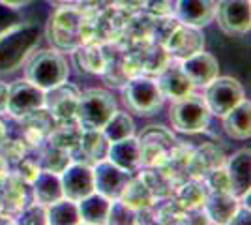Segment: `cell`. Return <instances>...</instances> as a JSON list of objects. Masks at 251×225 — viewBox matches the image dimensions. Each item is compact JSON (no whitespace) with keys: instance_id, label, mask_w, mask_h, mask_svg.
Here are the masks:
<instances>
[{"instance_id":"c3c4849f","label":"cell","mask_w":251,"mask_h":225,"mask_svg":"<svg viewBox=\"0 0 251 225\" xmlns=\"http://www.w3.org/2000/svg\"><path fill=\"white\" fill-rule=\"evenodd\" d=\"M8 173H10V165H8V161L2 158V154H0V180H2Z\"/></svg>"},{"instance_id":"8d00e7d4","label":"cell","mask_w":251,"mask_h":225,"mask_svg":"<svg viewBox=\"0 0 251 225\" xmlns=\"http://www.w3.org/2000/svg\"><path fill=\"white\" fill-rule=\"evenodd\" d=\"M157 212V224L165 225H180L188 224V210L178 203L175 197H169V201L163 206H159Z\"/></svg>"},{"instance_id":"bcb514c9","label":"cell","mask_w":251,"mask_h":225,"mask_svg":"<svg viewBox=\"0 0 251 225\" xmlns=\"http://www.w3.org/2000/svg\"><path fill=\"white\" fill-rule=\"evenodd\" d=\"M6 105H8V85L0 83V115L6 113Z\"/></svg>"},{"instance_id":"484cf974","label":"cell","mask_w":251,"mask_h":225,"mask_svg":"<svg viewBox=\"0 0 251 225\" xmlns=\"http://www.w3.org/2000/svg\"><path fill=\"white\" fill-rule=\"evenodd\" d=\"M109 145H111V143L107 141V137L103 135V131H101V129H83V135H81L79 147H77L75 152H79V154L83 156L84 163L94 165L96 161L107 158Z\"/></svg>"},{"instance_id":"d6a6232c","label":"cell","mask_w":251,"mask_h":225,"mask_svg":"<svg viewBox=\"0 0 251 225\" xmlns=\"http://www.w3.org/2000/svg\"><path fill=\"white\" fill-rule=\"evenodd\" d=\"M141 180L147 184L148 190L156 199H169L175 195L176 186L169 178V175L161 167H143V171L139 173Z\"/></svg>"},{"instance_id":"4dcf8cb0","label":"cell","mask_w":251,"mask_h":225,"mask_svg":"<svg viewBox=\"0 0 251 225\" xmlns=\"http://www.w3.org/2000/svg\"><path fill=\"white\" fill-rule=\"evenodd\" d=\"M152 23H154V17L145 13L143 10L139 11H131L126 19L124 30H122V36L127 43H139V42H147L150 40V32H152Z\"/></svg>"},{"instance_id":"816d5d0a","label":"cell","mask_w":251,"mask_h":225,"mask_svg":"<svg viewBox=\"0 0 251 225\" xmlns=\"http://www.w3.org/2000/svg\"><path fill=\"white\" fill-rule=\"evenodd\" d=\"M0 212H2V210H0Z\"/></svg>"},{"instance_id":"f907efd6","label":"cell","mask_w":251,"mask_h":225,"mask_svg":"<svg viewBox=\"0 0 251 225\" xmlns=\"http://www.w3.org/2000/svg\"><path fill=\"white\" fill-rule=\"evenodd\" d=\"M52 2H56V4H62V6H66V4H75L77 0H52Z\"/></svg>"},{"instance_id":"83f0119b","label":"cell","mask_w":251,"mask_h":225,"mask_svg":"<svg viewBox=\"0 0 251 225\" xmlns=\"http://www.w3.org/2000/svg\"><path fill=\"white\" fill-rule=\"evenodd\" d=\"M32 195L34 201L42 204H51L64 197L62 184H60V175H54L51 171L42 169L36 180L32 182Z\"/></svg>"},{"instance_id":"b9f144b4","label":"cell","mask_w":251,"mask_h":225,"mask_svg":"<svg viewBox=\"0 0 251 225\" xmlns=\"http://www.w3.org/2000/svg\"><path fill=\"white\" fill-rule=\"evenodd\" d=\"M202 180H204L210 193H232L230 192V180L225 165L214 169V171H210Z\"/></svg>"},{"instance_id":"5b68a950","label":"cell","mask_w":251,"mask_h":225,"mask_svg":"<svg viewBox=\"0 0 251 225\" xmlns=\"http://www.w3.org/2000/svg\"><path fill=\"white\" fill-rule=\"evenodd\" d=\"M116 101L103 88H88L81 92L75 120L83 129H101L115 115Z\"/></svg>"},{"instance_id":"7bdbcfd3","label":"cell","mask_w":251,"mask_h":225,"mask_svg":"<svg viewBox=\"0 0 251 225\" xmlns=\"http://www.w3.org/2000/svg\"><path fill=\"white\" fill-rule=\"evenodd\" d=\"M135 210L124 204L120 199H113L109 206V216H107V224H133Z\"/></svg>"},{"instance_id":"cb8c5ba5","label":"cell","mask_w":251,"mask_h":225,"mask_svg":"<svg viewBox=\"0 0 251 225\" xmlns=\"http://www.w3.org/2000/svg\"><path fill=\"white\" fill-rule=\"evenodd\" d=\"M223 128L232 139L246 141L251 135V103L250 100H242L238 105L223 115Z\"/></svg>"},{"instance_id":"d6986e66","label":"cell","mask_w":251,"mask_h":225,"mask_svg":"<svg viewBox=\"0 0 251 225\" xmlns=\"http://www.w3.org/2000/svg\"><path fill=\"white\" fill-rule=\"evenodd\" d=\"M182 72L188 75L193 86H206L220 75V62L214 54L201 51L191 54L186 60H180Z\"/></svg>"},{"instance_id":"f1b7e54d","label":"cell","mask_w":251,"mask_h":225,"mask_svg":"<svg viewBox=\"0 0 251 225\" xmlns=\"http://www.w3.org/2000/svg\"><path fill=\"white\" fill-rule=\"evenodd\" d=\"M124 204H127L133 210H141V208H148V206H156L157 199L152 195V192L148 190V186L139 175H131V178L127 180V184L124 186V190L118 197Z\"/></svg>"},{"instance_id":"9c48e42d","label":"cell","mask_w":251,"mask_h":225,"mask_svg":"<svg viewBox=\"0 0 251 225\" xmlns=\"http://www.w3.org/2000/svg\"><path fill=\"white\" fill-rule=\"evenodd\" d=\"M45 90L40 86L32 85L30 81H15L8 86V105L6 113H10L13 118H25L30 113L43 107Z\"/></svg>"},{"instance_id":"8992f818","label":"cell","mask_w":251,"mask_h":225,"mask_svg":"<svg viewBox=\"0 0 251 225\" xmlns=\"http://www.w3.org/2000/svg\"><path fill=\"white\" fill-rule=\"evenodd\" d=\"M208 105L202 96L197 94H188V96L175 100L173 107H171V124L173 128L184 133H199L204 131L210 122Z\"/></svg>"},{"instance_id":"30bf717a","label":"cell","mask_w":251,"mask_h":225,"mask_svg":"<svg viewBox=\"0 0 251 225\" xmlns=\"http://www.w3.org/2000/svg\"><path fill=\"white\" fill-rule=\"evenodd\" d=\"M32 201V184L25 182L13 171H10L0 180V210L6 216L17 218V214Z\"/></svg>"},{"instance_id":"d590c367","label":"cell","mask_w":251,"mask_h":225,"mask_svg":"<svg viewBox=\"0 0 251 225\" xmlns=\"http://www.w3.org/2000/svg\"><path fill=\"white\" fill-rule=\"evenodd\" d=\"M47 224L54 225H75L79 222V210L77 203L72 199H58L54 203L47 204Z\"/></svg>"},{"instance_id":"1f68e13d","label":"cell","mask_w":251,"mask_h":225,"mask_svg":"<svg viewBox=\"0 0 251 225\" xmlns=\"http://www.w3.org/2000/svg\"><path fill=\"white\" fill-rule=\"evenodd\" d=\"M40 152V165L45 171H51L54 175H60V173L74 161V154L70 150L60 149L56 145H52L49 141H45L42 147H38Z\"/></svg>"},{"instance_id":"74e56055","label":"cell","mask_w":251,"mask_h":225,"mask_svg":"<svg viewBox=\"0 0 251 225\" xmlns=\"http://www.w3.org/2000/svg\"><path fill=\"white\" fill-rule=\"evenodd\" d=\"M180 21L175 15H161V17H154L152 23V32H150V42L165 45L169 40V36L173 34V30L176 28Z\"/></svg>"},{"instance_id":"52a82bcc","label":"cell","mask_w":251,"mask_h":225,"mask_svg":"<svg viewBox=\"0 0 251 225\" xmlns=\"http://www.w3.org/2000/svg\"><path fill=\"white\" fill-rule=\"evenodd\" d=\"M141 152V167H161L171 150L178 145L175 133L165 126H147L137 137Z\"/></svg>"},{"instance_id":"7402d4cb","label":"cell","mask_w":251,"mask_h":225,"mask_svg":"<svg viewBox=\"0 0 251 225\" xmlns=\"http://www.w3.org/2000/svg\"><path fill=\"white\" fill-rule=\"evenodd\" d=\"M250 150L242 149L225 161V169L230 180V192L236 197H242L246 192H250Z\"/></svg>"},{"instance_id":"f35d334b","label":"cell","mask_w":251,"mask_h":225,"mask_svg":"<svg viewBox=\"0 0 251 225\" xmlns=\"http://www.w3.org/2000/svg\"><path fill=\"white\" fill-rule=\"evenodd\" d=\"M28 152H32L30 147H28L21 137L11 139L10 135H8V139L0 145V154H2L4 160L8 161V165H13L15 161H19L23 156H26Z\"/></svg>"},{"instance_id":"d4e9b609","label":"cell","mask_w":251,"mask_h":225,"mask_svg":"<svg viewBox=\"0 0 251 225\" xmlns=\"http://www.w3.org/2000/svg\"><path fill=\"white\" fill-rule=\"evenodd\" d=\"M109 206H111V199L103 197L101 193L92 192L90 195L83 197L81 201H77L79 222H81V224H88V225L107 224Z\"/></svg>"},{"instance_id":"2e32d148","label":"cell","mask_w":251,"mask_h":225,"mask_svg":"<svg viewBox=\"0 0 251 225\" xmlns=\"http://www.w3.org/2000/svg\"><path fill=\"white\" fill-rule=\"evenodd\" d=\"M19 122H21L19 137L30 147V150H36L38 147H42L43 143L47 141V137L51 135L54 126H56V118L52 117L45 107L34 111L28 117L19 118Z\"/></svg>"},{"instance_id":"4fadbf2b","label":"cell","mask_w":251,"mask_h":225,"mask_svg":"<svg viewBox=\"0 0 251 225\" xmlns=\"http://www.w3.org/2000/svg\"><path fill=\"white\" fill-rule=\"evenodd\" d=\"M60 184L66 199L81 201L83 197L94 192V175L92 165L84 161H72L62 173H60Z\"/></svg>"},{"instance_id":"681fc988","label":"cell","mask_w":251,"mask_h":225,"mask_svg":"<svg viewBox=\"0 0 251 225\" xmlns=\"http://www.w3.org/2000/svg\"><path fill=\"white\" fill-rule=\"evenodd\" d=\"M8 135H10V129H8V126H6V124L0 120V145L8 139Z\"/></svg>"},{"instance_id":"5bb4252c","label":"cell","mask_w":251,"mask_h":225,"mask_svg":"<svg viewBox=\"0 0 251 225\" xmlns=\"http://www.w3.org/2000/svg\"><path fill=\"white\" fill-rule=\"evenodd\" d=\"M220 26L227 34H246L251 28L250 0H220L216 6Z\"/></svg>"},{"instance_id":"836d02e7","label":"cell","mask_w":251,"mask_h":225,"mask_svg":"<svg viewBox=\"0 0 251 225\" xmlns=\"http://www.w3.org/2000/svg\"><path fill=\"white\" fill-rule=\"evenodd\" d=\"M81 135H83V128L77 124V120H66V122H56V126L51 131V135L47 137V141L60 149L70 150L74 154L79 147Z\"/></svg>"},{"instance_id":"603a6c76","label":"cell","mask_w":251,"mask_h":225,"mask_svg":"<svg viewBox=\"0 0 251 225\" xmlns=\"http://www.w3.org/2000/svg\"><path fill=\"white\" fill-rule=\"evenodd\" d=\"M238 206H240V201L232 193H208L206 203L202 208L208 216L210 224L225 225L230 224V220L236 214Z\"/></svg>"},{"instance_id":"8fae6325","label":"cell","mask_w":251,"mask_h":225,"mask_svg":"<svg viewBox=\"0 0 251 225\" xmlns=\"http://www.w3.org/2000/svg\"><path fill=\"white\" fill-rule=\"evenodd\" d=\"M81 90L72 83H60L56 86H51L45 90V100L43 107L56 118V122H66V120H75V111L79 103Z\"/></svg>"},{"instance_id":"ee69618b","label":"cell","mask_w":251,"mask_h":225,"mask_svg":"<svg viewBox=\"0 0 251 225\" xmlns=\"http://www.w3.org/2000/svg\"><path fill=\"white\" fill-rule=\"evenodd\" d=\"M175 2L176 0H145L143 2V11L152 15V17H161V15H173L175 11Z\"/></svg>"},{"instance_id":"ac0fdd59","label":"cell","mask_w":251,"mask_h":225,"mask_svg":"<svg viewBox=\"0 0 251 225\" xmlns=\"http://www.w3.org/2000/svg\"><path fill=\"white\" fill-rule=\"evenodd\" d=\"M173 15L182 25L202 28L216 17L214 0H176Z\"/></svg>"},{"instance_id":"277c9868","label":"cell","mask_w":251,"mask_h":225,"mask_svg":"<svg viewBox=\"0 0 251 225\" xmlns=\"http://www.w3.org/2000/svg\"><path fill=\"white\" fill-rule=\"evenodd\" d=\"M126 107L141 117H150L163 107L165 96L159 90L156 79L148 75H135L122 86Z\"/></svg>"},{"instance_id":"6da1fadb","label":"cell","mask_w":251,"mask_h":225,"mask_svg":"<svg viewBox=\"0 0 251 225\" xmlns=\"http://www.w3.org/2000/svg\"><path fill=\"white\" fill-rule=\"evenodd\" d=\"M40 42V28L34 23H19L0 34V74H10L30 56Z\"/></svg>"},{"instance_id":"7a4b0ae2","label":"cell","mask_w":251,"mask_h":225,"mask_svg":"<svg viewBox=\"0 0 251 225\" xmlns=\"http://www.w3.org/2000/svg\"><path fill=\"white\" fill-rule=\"evenodd\" d=\"M84 15L75 4H66L52 13L47 23V40L56 51H75L83 45Z\"/></svg>"},{"instance_id":"3957f363","label":"cell","mask_w":251,"mask_h":225,"mask_svg":"<svg viewBox=\"0 0 251 225\" xmlns=\"http://www.w3.org/2000/svg\"><path fill=\"white\" fill-rule=\"evenodd\" d=\"M70 66L64 54L56 49H42L34 51L26 58L25 66V79L32 85L40 86L42 90H47L51 86H56L68 81Z\"/></svg>"},{"instance_id":"7dc6e473","label":"cell","mask_w":251,"mask_h":225,"mask_svg":"<svg viewBox=\"0 0 251 225\" xmlns=\"http://www.w3.org/2000/svg\"><path fill=\"white\" fill-rule=\"evenodd\" d=\"M30 2H34V0H0V4L6 8H21V6L30 4Z\"/></svg>"},{"instance_id":"f6af8a7d","label":"cell","mask_w":251,"mask_h":225,"mask_svg":"<svg viewBox=\"0 0 251 225\" xmlns=\"http://www.w3.org/2000/svg\"><path fill=\"white\" fill-rule=\"evenodd\" d=\"M109 2L118 6V8H124L127 11H139L143 10V2L145 0H109Z\"/></svg>"},{"instance_id":"60d3db41","label":"cell","mask_w":251,"mask_h":225,"mask_svg":"<svg viewBox=\"0 0 251 225\" xmlns=\"http://www.w3.org/2000/svg\"><path fill=\"white\" fill-rule=\"evenodd\" d=\"M13 165H15L13 173H15L17 176H21L23 180H25V182H28V184L34 182V180H36V176H38L40 171H42L40 160H38V158H32L30 152H28L26 156H23L19 161H15Z\"/></svg>"},{"instance_id":"7c38bea8","label":"cell","mask_w":251,"mask_h":225,"mask_svg":"<svg viewBox=\"0 0 251 225\" xmlns=\"http://www.w3.org/2000/svg\"><path fill=\"white\" fill-rule=\"evenodd\" d=\"M92 175H94V192L101 193L107 199H118L124 190L127 180L131 178L133 173H127L115 165L107 158L96 161L92 165Z\"/></svg>"},{"instance_id":"ba28073f","label":"cell","mask_w":251,"mask_h":225,"mask_svg":"<svg viewBox=\"0 0 251 225\" xmlns=\"http://www.w3.org/2000/svg\"><path fill=\"white\" fill-rule=\"evenodd\" d=\"M244 98H246L244 86L240 85V81L232 77H220V75L206 85V92H204V101L208 105L210 113L216 117H223L225 113H229Z\"/></svg>"},{"instance_id":"9a60e30c","label":"cell","mask_w":251,"mask_h":225,"mask_svg":"<svg viewBox=\"0 0 251 225\" xmlns=\"http://www.w3.org/2000/svg\"><path fill=\"white\" fill-rule=\"evenodd\" d=\"M167 49L169 56L173 60H186L191 54H197L204 51V36L199 28L188 26V25H178L169 36V40L163 45Z\"/></svg>"},{"instance_id":"ffe728a7","label":"cell","mask_w":251,"mask_h":225,"mask_svg":"<svg viewBox=\"0 0 251 225\" xmlns=\"http://www.w3.org/2000/svg\"><path fill=\"white\" fill-rule=\"evenodd\" d=\"M157 85H159V90L163 92V96L171 100H180V98L188 96L195 88L188 75L182 72L180 62H175V60H171L157 74Z\"/></svg>"},{"instance_id":"e575fe53","label":"cell","mask_w":251,"mask_h":225,"mask_svg":"<svg viewBox=\"0 0 251 225\" xmlns=\"http://www.w3.org/2000/svg\"><path fill=\"white\" fill-rule=\"evenodd\" d=\"M101 131H103V135L107 137L109 143H115V141L131 137L135 133V122L129 117V113L116 109L115 115L107 120V124L101 128Z\"/></svg>"},{"instance_id":"f546056e","label":"cell","mask_w":251,"mask_h":225,"mask_svg":"<svg viewBox=\"0 0 251 225\" xmlns=\"http://www.w3.org/2000/svg\"><path fill=\"white\" fill-rule=\"evenodd\" d=\"M74 53L75 64L84 74L100 75L105 68V54L101 49V43H83L79 45Z\"/></svg>"},{"instance_id":"4316f807","label":"cell","mask_w":251,"mask_h":225,"mask_svg":"<svg viewBox=\"0 0 251 225\" xmlns=\"http://www.w3.org/2000/svg\"><path fill=\"white\" fill-rule=\"evenodd\" d=\"M208 188L202 178H188L182 184H178L176 190H175V199L182 204L186 210H197L202 208L206 203V197H208Z\"/></svg>"},{"instance_id":"e0dca14e","label":"cell","mask_w":251,"mask_h":225,"mask_svg":"<svg viewBox=\"0 0 251 225\" xmlns=\"http://www.w3.org/2000/svg\"><path fill=\"white\" fill-rule=\"evenodd\" d=\"M227 161V156L223 152L218 141H208L202 143L201 147L193 149L191 154V161H189V176L193 178H204L210 171L223 167Z\"/></svg>"},{"instance_id":"44dd1931","label":"cell","mask_w":251,"mask_h":225,"mask_svg":"<svg viewBox=\"0 0 251 225\" xmlns=\"http://www.w3.org/2000/svg\"><path fill=\"white\" fill-rule=\"evenodd\" d=\"M107 160L113 161L120 169L127 173H137L141 169V152H139V141L137 137H126L115 141L109 145Z\"/></svg>"},{"instance_id":"ab89813d","label":"cell","mask_w":251,"mask_h":225,"mask_svg":"<svg viewBox=\"0 0 251 225\" xmlns=\"http://www.w3.org/2000/svg\"><path fill=\"white\" fill-rule=\"evenodd\" d=\"M15 224H30V225L47 224V206L42 203L32 201L30 204H26L21 212L17 214Z\"/></svg>"}]
</instances>
